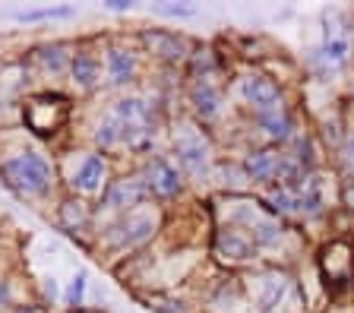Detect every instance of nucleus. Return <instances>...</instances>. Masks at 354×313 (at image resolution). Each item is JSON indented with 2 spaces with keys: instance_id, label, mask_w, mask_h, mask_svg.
I'll return each mask as SVG.
<instances>
[{
  "instance_id": "f257e3e1",
  "label": "nucleus",
  "mask_w": 354,
  "mask_h": 313,
  "mask_svg": "<svg viewBox=\"0 0 354 313\" xmlns=\"http://www.w3.org/2000/svg\"><path fill=\"white\" fill-rule=\"evenodd\" d=\"M54 178L57 174L51 158L35 149H19L0 162V180L16 196H32V200L48 196L54 190Z\"/></svg>"
},
{
  "instance_id": "f03ea898",
  "label": "nucleus",
  "mask_w": 354,
  "mask_h": 313,
  "mask_svg": "<svg viewBox=\"0 0 354 313\" xmlns=\"http://www.w3.org/2000/svg\"><path fill=\"white\" fill-rule=\"evenodd\" d=\"M158 228H162L158 209L140 206V209H133V212L118 216L114 222H108L102 231H104V244L111 250H133V247H142L146 240H152Z\"/></svg>"
},
{
  "instance_id": "7ed1b4c3",
  "label": "nucleus",
  "mask_w": 354,
  "mask_h": 313,
  "mask_svg": "<svg viewBox=\"0 0 354 313\" xmlns=\"http://www.w3.org/2000/svg\"><path fill=\"white\" fill-rule=\"evenodd\" d=\"M174 155H177V168L180 174H190V178H206L209 174V162H212V146H209L206 133L193 124V120H177L174 133Z\"/></svg>"
},
{
  "instance_id": "20e7f679",
  "label": "nucleus",
  "mask_w": 354,
  "mask_h": 313,
  "mask_svg": "<svg viewBox=\"0 0 354 313\" xmlns=\"http://www.w3.org/2000/svg\"><path fill=\"white\" fill-rule=\"evenodd\" d=\"M149 190L142 184L140 174H124V178L108 180V187L102 190V202H98V212H111L118 218L124 212H133V209L146 206Z\"/></svg>"
},
{
  "instance_id": "39448f33",
  "label": "nucleus",
  "mask_w": 354,
  "mask_h": 313,
  "mask_svg": "<svg viewBox=\"0 0 354 313\" xmlns=\"http://www.w3.org/2000/svg\"><path fill=\"white\" fill-rule=\"evenodd\" d=\"M140 178H142V184H146L149 196H155V200H174V196L184 193V174L165 155L146 158Z\"/></svg>"
},
{
  "instance_id": "423d86ee",
  "label": "nucleus",
  "mask_w": 354,
  "mask_h": 313,
  "mask_svg": "<svg viewBox=\"0 0 354 313\" xmlns=\"http://www.w3.org/2000/svg\"><path fill=\"white\" fill-rule=\"evenodd\" d=\"M108 187V158L102 152H88L76 162V168L70 171V190L73 196H92V193H102Z\"/></svg>"
},
{
  "instance_id": "0eeeda50",
  "label": "nucleus",
  "mask_w": 354,
  "mask_h": 313,
  "mask_svg": "<svg viewBox=\"0 0 354 313\" xmlns=\"http://www.w3.org/2000/svg\"><path fill=\"white\" fill-rule=\"evenodd\" d=\"M104 76H108V86H114V89H124V86L136 82V76H140V54L133 51L130 45L111 41L104 48Z\"/></svg>"
},
{
  "instance_id": "6e6552de",
  "label": "nucleus",
  "mask_w": 354,
  "mask_h": 313,
  "mask_svg": "<svg viewBox=\"0 0 354 313\" xmlns=\"http://www.w3.org/2000/svg\"><path fill=\"white\" fill-rule=\"evenodd\" d=\"M140 45L146 54L165 60V64H180V60L190 57V45H187L184 35L168 29H142L140 32Z\"/></svg>"
},
{
  "instance_id": "1a4fd4ad",
  "label": "nucleus",
  "mask_w": 354,
  "mask_h": 313,
  "mask_svg": "<svg viewBox=\"0 0 354 313\" xmlns=\"http://www.w3.org/2000/svg\"><path fill=\"white\" fill-rule=\"evenodd\" d=\"M215 256L228 266H237V263H250L257 256V244L250 240V234L237 228V225H225L215 231Z\"/></svg>"
},
{
  "instance_id": "9d476101",
  "label": "nucleus",
  "mask_w": 354,
  "mask_h": 313,
  "mask_svg": "<svg viewBox=\"0 0 354 313\" xmlns=\"http://www.w3.org/2000/svg\"><path fill=\"white\" fill-rule=\"evenodd\" d=\"M241 95H243V102L253 108V114H263V111H272V108L281 104V86L272 76L247 73L241 79Z\"/></svg>"
},
{
  "instance_id": "9b49d317",
  "label": "nucleus",
  "mask_w": 354,
  "mask_h": 313,
  "mask_svg": "<svg viewBox=\"0 0 354 313\" xmlns=\"http://www.w3.org/2000/svg\"><path fill=\"white\" fill-rule=\"evenodd\" d=\"M243 171H247V180L250 184H279L281 178V164H285V152L266 146V149H253L243 155Z\"/></svg>"
},
{
  "instance_id": "f8f14e48",
  "label": "nucleus",
  "mask_w": 354,
  "mask_h": 313,
  "mask_svg": "<svg viewBox=\"0 0 354 313\" xmlns=\"http://www.w3.org/2000/svg\"><path fill=\"white\" fill-rule=\"evenodd\" d=\"M66 76H70V82H73L80 92H95L98 82H102V57L88 45H76Z\"/></svg>"
},
{
  "instance_id": "ddd939ff",
  "label": "nucleus",
  "mask_w": 354,
  "mask_h": 313,
  "mask_svg": "<svg viewBox=\"0 0 354 313\" xmlns=\"http://www.w3.org/2000/svg\"><path fill=\"white\" fill-rule=\"evenodd\" d=\"M187 102H190L193 114L199 120H215L221 114V89L212 82V76L206 79H193L187 86Z\"/></svg>"
},
{
  "instance_id": "4468645a",
  "label": "nucleus",
  "mask_w": 354,
  "mask_h": 313,
  "mask_svg": "<svg viewBox=\"0 0 354 313\" xmlns=\"http://www.w3.org/2000/svg\"><path fill=\"white\" fill-rule=\"evenodd\" d=\"M70 57H73V45L70 41H44V45H38L32 51V64L44 76H64L70 70Z\"/></svg>"
},
{
  "instance_id": "2eb2a0df",
  "label": "nucleus",
  "mask_w": 354,
  "mask_h": 313,
  "mask_svg": "<svg viewBox=\"0 0 354 313\" xmlns=\"http://www.w3.org/2000/svg\"><path fill=\"white\" fill-rule=\"evenodd\" d=\"M57 228L70 238H82L92 228V212L80 196H64L57 206Z\"/></svg>"
},
{
  "instance_id": "dca6fc26",
  "label": "nucleus",
  "mask_w": 354,
  "mask_h": 313,
  "mask_svg": "<svg viewBox=\"0 0 354 313\" xmlns=\"http://www.w3.org/2000/svg\"><path fill=\"white\" fill-rule=\"evenodd\" d=\"M288 288H291V278L285 272H263L259 276V288H257V304L259 310H275V307L285 301Z\"/></svg>"
},
{
  "instance_id": "f3484780",
  "label": "nucleus",
  "mask_w": 354,
  "mask_h": 313,
  "mask_svg": "<svg viewBox=\"0 0 354 313\" xmlns=\"http://www.w3.org/2000/svg\"><path fill=\"white\" fill-rule=\"evenodd\" d=\"M253 117H257L259 130H263L272 142H288L291 136H295V120H291V114H288L285 104H279V108H272V111L253 114Z\"/></svg>"
},
{
  "instance_id": "a211bd4d",
  "label": "nucleus",
  "mask_w": 354,
  "mask_h": 313,
  "mask_svg": "<svg viewBox=\"0 0 354 313\" xmlns=\"http://www.w3.org/2000/svg\"><path fill=\"white\" fill-rule=\"evenodd\" d=\"M76 7L70 3H54V7H35V10H16L13 19L22 26H35V23H51V19H73Z\"/></svg>"
},
{
  "instance_id": "6ab92c4d",
  "label": "nucleus",
  "mask_w": 354,
  "mask_h": 313,
  "mask_svg": "<svg viewBox=\"0 0 354 313\" xmlns=\"http://www.w3.org/2000/svg\"><path fill=\"white\" fill-rule=\"evenodd\" d=\"M212 178L218 180V187L221 190H228V193H241L243 187L250 184V180H247V171H243V164H237V162H218L212 168Z\"/></svg>"
},
{
  "instance_id": "aec40b11",
  "label": "nucleus",
  "mask_w": 354,
  "mask_h": 313,
  "mask_svg": "<svg viewBox=\"0 0 354 313\" xmlns=\"http://www.w3.org/2000/svg\"><path fill=\"white\" fill-rule=\"evenodd\" d=\"M266 202H269V212H272V216H295V212H301L297 193H295V190H288V187H281V184L269 187Z\"/></svg>"
},
{
  "instance_id": "412c9836",
  "label": "nucleus",
  "mask_w": 354,
  "mask_h": 313,
  "mask_svg": "<svg viewBox=\"0 0 354 313\" xmlns=\"http://www.w3.org/2000/svg\"><path fill=\"white\" fill-rule=\"evenodd\" d=\"M92 140H95V149H98V152L120 149V124L111 117V114H104L102 124H98L95 133H92Z\"/></svg>"
},
{
  "instance_id": "4be33fe9",
  "label": "nucleus",
  "mask_w": 354,
  "mask_h": 313,
  "mask_svg": "<svg viewBox=\"0 0 354 313\" xmlns=\"http://www.w3.org/2000/svg\"><path fill=\"white\" fill-rule=\"evenodd\" d=\"M86 288H88V272L86 269H76L70 285H66V291H64V304L70 307V310H80L82 298H86Z\"/></svg>"
},
{
  "instance_id": "5701e85b",
  "label": "nucleus",
  "mask_w": 354,
  "mask_h": 313,
  "mask_svg": "<svg viewBox=\"0 0 354 313\" xmlns=\"http://www.w3.org/2000/svg\"><path fill=\"white\" fill-rule=\"evenodd\" d=\"M348 51H351L348 38H329L323 45V51H319V57L326 60V67H345Z\"/></svg>"
},
{
  "instance_id": "b1692460",
  "label": "nucleus",
  "mask_w": 354,
  "mask_h": 313,
  "mask_svg": "<svg viewBox=\"0 0 354 313\" xmlns=\"http://www.w3.org/2000/svg\"><path fill=\"white\" fill-rule=\"evenodd\" d=\"M152 13L168 16V19H193L199 10L190 7V3H152Z\"/></svg>"
},
{
  "instance_id": "393cba45",
  "label": "nucleus",
  "mask_w": 354,
  "mask_h": 313,
  "mask_svg": "<svg viewBox=\"0 0 354 313\" xmlns=\"http://www.w3.org/2000/svg\"><path fill=\"white\" fill-rule=\"evenodd\" d=\"M339 164H342V171H345L348 178L354 180V133H348L345 140H342V146H339Z\"/></svg>"
},
{
  "instance_id": "a878e982",
  "label": "nucleus",
  "mask_w": 354,
  "mask_h": 313,
  "mask_svg": "<svg viewBox=\"0 0 354 313\" xmlns=\"http://www.w3.org/2000/svg\"><path fill=\"white\" fill-rule=\"evenodd\" d=\"M13 304V282L7 276H0V310H7Z\"/></svg>"
},
{
  "instance_id": "bb28decb",
  "label": "nucleus",
  "mask_w": 354,
  "mask_h": 313,
  "mask_svg": "<svg viewBox=\"0 0 354 313\" xmlns=\"http://www.w3.org/2000/svg\"><path fill=\"white\" fill-rule=\"evenodd\" d=\"M155 313H187V307L180 301H152Z\"/></svg>"
},
{
  "instance_id": "cd10ccee",
  "label": "nucleus",
  "mask_w": 354,
  "mask_h": 313,
  "mask_svg": "<svg viewBox=\"0 0 354 313\" xmlns=\"http://www.w3.org/2000/svg\"><path fill=\"white\" fill-rule=\"evenodd\" d=\"M102 7L111 10V13H130V10H133V0H104Z\"/></svg>"
},
{
  "instance_id": "c85d7f7f",
  "label": "nucleus",
  "mask_w": 354,
  "mask_h": 313,
  "mask_svg": "<svg viewBox=\"0 0 354 313\" xmlns=\"http://www.w3.org/2000/svg\"><path fill=\"white\" fill-rule=\"evenodd\" d=\"M342 206L354 212V180H345V187H342Z\"/></svg>"
},
{
  "instance_id": "c756f323",
  "label": "nucleus",
  "mask_w": 354,
  "mask_h": 313,
  "mask_svg": "<svg viewBox=\"0 0 354 313\" xmlns=\"http://www.w3.org/2000/svg\"><path fill=\"white\" fill-rule=\"evenodd\" d=\"M44 282H48V285H44V294H48V298H57V285H54V278H44Z\"/></svg>"
}]
</instances>
